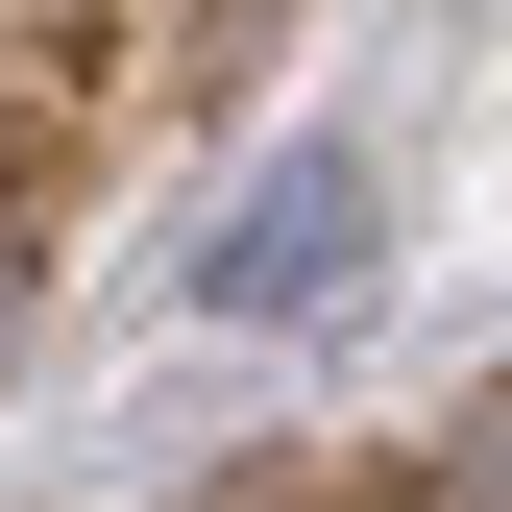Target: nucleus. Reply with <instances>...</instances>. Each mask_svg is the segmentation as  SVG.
I'll use <instances>...</instances> for the list:
<instances>
[{
  "mask_svg": "<svg viewBox=\"0 0 512 512\" xmlns=\"http://www.w3.org/2000/svg\"><path fill=\"white\" fill-rule=\"evenodd\" d=\"M49 196H74V74H0V317L49 269Z\"/></svg>",
  "mask_w": 512,
  "mask_h": 512,
  "instance_id": "nucleus-1",
  "label": "nucleus"
}]
</instances>
